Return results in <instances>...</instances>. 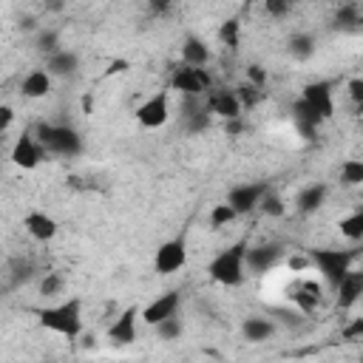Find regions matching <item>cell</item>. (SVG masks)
Wrapping results in <instances>:
<instances>
[{"label":"cell","mask_w":363,"mask_h":363,"mask_svg":"<svg viewBox=\"0 0 363 363\" xmlns=\"http://www.w3.org/2000/svg\"><path fill=\"white\" fill-rule=\"evenodd\" d=\"M37 318H40L43 329H48V332H54L60 337H68V340L79 337L82 326H85V320H82V301L79 298H62L57 303H48V306H43L37 312Z\"/></svg>","instance_id":"6da1fadb"},{"label":"cell","mask_w":363,"mask_h":363,"mask_svg":"<svg viewBox=\"0 0 363 363\" xmlns=\"http://www.w3.org/2000/svg\"><path fill=\"white\" fill-rule=\"evenodd\" d=\"M244 252H247V244L244 241H235V244H227L224 250H218L213 255V261L207 264V275L213 284L224 286V289H235L247 281V267H244Z\"/></svg>","instance_id":"7a4b0ae2"},{"label":"cell","mask_w":363,"mask_h":363,"mask_svg":"<svg viewBox=\"0 0 363 363\" xmlns=\"http://www.w3.org/2000/svg\"><path fill=\"white\" fill-rule=\"evenodd\" d=\"M37 142L43 145L45 156H77L82 150V139L74 128L62 125V122H43L34 130Z\"/></svg>","instance_id":"3957f363"},{"label":"cell","mask_w":363,"mask_h":363,"mask_svg":"<svg viewBox=\"0 0 363 363\" xmlns=\"http://www.w3.org/2000/svg\"><path fill=\"white\" fill-rule=\"evenodd\" d=\"M213 77L207 68H190V65H176L170 74V91L182 94V99H199L213 88Z\"/></svg>","instance_id":"277c9868"},{"label":"cell","mask_w":363,"mask_h":363,"mask_svg":"<svg viewBox=\"0 0 363 363\" xmlns=\"http://www.w3.org/2000/svg\"><path fill=\"white\" fill-rule=\"evenodd\" d=\"M312 267H318V275L326 286H337L346 272H352V252L349 250H315L309 252Z\"/></svg>","instance_id":"5b68a950"},{"label":"cell","mask_w":363,"mask_h":363,"mask_svg":"<svg viewBox=\"0 0 363 363\" xmlns=\"http://www.w3.org/2000/svg\"><path fill=\"white\" fill-rule=\"evenodd\" d=\"M173 116V99H170V91H153L147 99H142L136 105V122L147 130H156V128H164Z\"/></svg>","instance_id":"8992f818"},{"label":"cell","mask_w":363,"mask_h":363,"mask_svg":"<svg viewBox=\"0 0 363 363\" xmlns=\"http://www.w3.org/2000/svg\"><path fill=\"white\" fill-rule=\"evenodd\" d=\"M9 159H11V164L20 167V170H37V167L45 162V150H43V145L37 142L34 130H23V133L11 142Z\"/></svg>","instance_id":"52a82bcc"},{"label":"cell","mask_w":363,"mask_h":363,"mask_svg":"<svg viewBox=\"0 0 363 363\" xmlns=\"http://www.w3.org/2000/svg\"><path fill=\"white\" fill-rule=\"evenodd\" d=\"M301 102L323 122L335 113V91H332V82L326 79H315L309 85H303V94H301Z\"/></svg>","instance_id":"ba28073f"},{"label":"cell","mask_w":363,"mask_h":363,"mask_svg":"<svg viewBox=\"0 0 363 363\" xmlns=\"http://www.w3.org/2000/svg\"><path fill=\"white\" fill-rule=\"evenodd\" d=\"M187 264V241L184 238H167L156 247L153 269L159 275H173Z\"/></svg>","instance_id":"9c48e42d"},{"label":"cell","mask_w":363,"mask_h":363,"mask_svg":"<svg viewBox=\"0 0 363 363\" xmlns=\"http://www.w3.org/2000/svg\"><path fill=\"white\" fill-rule=\"evenodd\" d=\"M201 99H204V108H207L210 116H218V119H227V122L238 119L241 111H244L233 88H216V85H213Z\"/></svg>","instance_id":"30bf717a"},{"label":"cell","mask_w":363,"mask_h":363,"mask_svg":"<svg viewBox=\"0 0 363 363\" xmlns=\"http://www.w3.org/2000/svg\"><path fill=\"white\" fill-rule=\"evenodd\" d=\"M281 261H284V250L278 244H258V247H247L244 252L247 275H267L275 267H281Z\"/></svg>","instance_id":"8fae6325"},{"label":"cell","mask_w":363,"mask_h":363,"mask_svg":"<svg viewBox=\"0 0 363 363\" xmlns=\"http://www.w3.org/2000/svg\"><path fill=\"white\" fill-rule=\"evenodd\" d=\"M264 193H267V187H264V184H258V182H244V184L230 187V193H227L224 204H230V207H233V213L241 218V216H250V213H255V210H258V204H261V196H264Z\"/></svg>","instance_id":"7c38bea8"},{"label":"cell","mask_w":363,"mask_h":363,"mask_svg":"<svg viewBox=\"0 0 363 363\" xmlns=\"http://www.w3.org/2000/svg\"><path fill=\"white\" fill-rule=\"evenodd\" d=\"M179 306H182L179 292H176V289H167V292L156 295L150 303H145V306L139 309V320L147 323V326H156V323H162V320L179 315Z\"/></svg>","instance_id":"4fadbf2b"},{"label":"cell","mask_w":363,"mask_h":363,"mask_svg":"<svg viewBox=\"0 0 363 363\" xmlns=\"http://www.w3.org/2000/svg\"><path fill=\"white\" fill-rule=\"evenodd\" d=\"M139 337V309L136 306H125L108 326V340L116 346H128L136 343Z\"/></svg>","instance_id":"5bb4252c"},{"label":"cell","mask_w":363,"mask_h":363,"mask_svg":"<svg viewBox=\"0 0 363 363\" xmlns=\"http://www.w3.org/2000/svg\"><path fill=\"white\" fill-rule=\"evenodd\" d=\"M23 230H26L34 241L45 244V241H54V238H57L60 224H57V218H54L51 213H45V210H28V213L23 216Z\"/></svg>","instance_id":"9a60e30c"},{"label":"cell","mask_w":363,"mask_h":363,"mask_svg":"<svg viewBox=\"0 0 363 363\" xmlns=\"http://www.w3.org/2000/svg\"><path fill=\"white\" fill-rule=\"evenodd\" d=\"M213 60V48L207 45L204 37L199 34H187L182 40V65H190V68H207Z\"/></svg>","instance_id":"2e32d148"},{"label":"cell","mask_w":363,"mask_h":363,"mask_svg":"<svg viewBox=\"0 0 363 363\" xmlns=\"http://www.w3.org/2000/svg\"><path fill=\"white\" fill-rule=\"evenodd\" d=\"M54 88V77L45 68H31L23 79H20V94L26 99H45Z\"/></svg>","instance_id":"e0dca14e"},{"label":"cell","mask_w":363,"mask_h":363,"mask_svg":"<svg viewBox=\"0 0 363 363\" xmlns=\"http://www.w3.org/2000/svg\"><path fill=\"white\" fill-rule=\"evenodd\" d=\"M326 196H329V187H326L323 182H312V184H306V187L298 190V196H295V210H298L301 216H312V213H318V210L326 204Z\"/></svg>","instance_id":"ac0fdd59"},{"label":"cell","mask_w":363,"mask_h":363,"mask_svg":"<svg viewBox=\"0 0 363 363\" xmlns=\"http://www.w3.org/2000/svg\"><path fill=\"white\" fill-rule=\"evenodd\" d=\"M275 332H278V323L269 320V318H264V315H250V318L241 323V335H244V340H250V343H264V340L275 337Z\"/></svg>","instance_id":"d6986e66"},{"label":"cell","mask_w":363,"mask_h":363,"mask_svg":"<svg viewBox=\"0 0 363 363\" xmlns=\"http://www.w3.org/2000/svg\"><path fill=\"white\" fill-rule=\"evenodd\" d=\"M335 289H337V303H340V309L354 306V303L360 301V295H363V275H360V269L346 272Z\"/></svg>","instance_id":"ffe728a7"},{"label":"cell","mask_w":363,"mask_h":363,"mask_svg":"<svg viewBox=\"0 0 363 363\" xmlns=\"http://www.w3.org/2000/svg\"><path fill=\"white\" fill-rule=\"evenodd\" d=\"M77 68H79V57L74 51H68V48H60V51H54V54L45 57V71L54 79L57 77H71Z\"/></svg>","instance_id":"44dd1931"},{"label":"cell","mask_w":363,"mask_h":363,"mask_svg":"<svg viewBox=\"0 0 363 363\" xmlns=\"http://www.w3.org/2000/svg\"><path fill=\"white\" fill-rule=\"evenodd\" d=\"M337 233H340L343 241L357 244V241L363 238V213H360V210H352V213L340 216V221H337Z\"/></svg>","instance_id":"7402d4cb"},{"label":"cell","mask_w":363,"mask_h":363,"mask_svg":"<svg viewBox=\"0 0 363 363\" xmlns=\"http://www.w3.org/2000/svg\"><path fill=\"white\" fill-rule=\"evenodd\" d=\"M207 221H210V227H213V230H224V227L235 224V221H238V216L233 213V207H230V204L218 201V204H213V207H210Z\"/></svg>","instance_id":"603a6c76"},{"label":"cell","mask_w":363,"mask_h":363,"mask_svg":"<svg viewBox=\"0 0 363 363\" xmlns=\"http://www.w3.org/2000/svg\"><path fill=\"white\" fill-rule=\"evenodd\" d=\"M218 43L224 48H238V43H241V20L238 17H230L218 26Z\"/></svg>","instance_id":"cb8c5ba5"},{"label":"cell","mask_w":363,"mask_h":363,"mask_svg":"<svg viewBox=\"0 0 363 363\" xmlns=\"http://www.w3.org/2000/svg\"><path fill=\"white\" fill-rule=\"evenodd\" d=\"M340 182L346 187H360L363 184V162L360 159H346L340 162Z\"/></svg>","instance_id":"d4e9b609"},{"label":"cell","mask_w":363,"mask_h":363,"mask_svg":"<svg viewBox=\"0 0 363 363\" xmlns=\"http://www.w3.org/2000/svg\"><path fill=\"white\" fill-rule=\"evenodd\" d=\"M289 51H292V57L295 60H309L312 54H315V37L312 34H295L292 40H289Z\"/></svg>","instance_id":"484cf974"},{"label":"cell","mask_w":363,"mask_h":363,"mask_svg":"<svg viewBox=\"0 0 363 363\" xmlns=\"http://www.w3.org/2000/svg\"><path fill=\"white\" fill-rule=\"evenodd\" d=\"M258 210H261L264 216H272V218H281V216L286 213V204H284V199H281L278 193H272V190H267V193L261 196V204H258Z\"/></svg>","instance_id":"4316f807"},{"label":"cell","mask_w":363,"mask_h":363,"mask_svg":"<svg viewBox=\"0 0 363 363\" xmlns=\"http://www.w3.org/2000/svg\"><path fill=\"white\" fill-rule=\"evenodd\" d=\"M153 329H156V335H159L162 340H176V337H182V332H184L182 318H179V315H173V318H167V320L156 323Z\"/></svg>","instance_id":"83f0119b"},{"label":"cell","mask_w":363,"mask_h":363,"mask_svg":"<svg viewBox=\"0 0 363 363\" xmlns=\"http://www.w3.org/2000/svg\"><path fill=\"white\" fill-rule=\"evenodd\" d=\"M62 286H65L62 275L45 272V278L40 281V295H43V298H60V295H62Z\"/></svg>","instance_id":"f1b7e54d"},{"label":"cell","mask_w":363,"mask_h":363,"mask_svg":"<svg viewBox=\"0 0 363 363\" xmlns=\"http://www.w3.org/2000/svg\"><path fill=\"white\" fill-rule=\"evenodd\" d=\"M346 96H349V102H352L354 108L363 105V79H360V77H352V79L346 82Z\"/></svg>","instance_id":"f546056e"},{"label":"cell","mask_w":363,"mask_h":363,"mask_svg":"<svg viewBox=\"0 0 363 363\" xmlns=\"http://www.w3.org/2000/svg\"><path fill=\"white\" fill-rule=\"evenodd\" d=\"M37 48H40V51H45V57H48V54H54V51H60L57 31H40V37H37Z\"/></svg>","instance_id":"4dcf8cb0"},{"label":"cell","mask_w":363,"mask_h":363,"mask_svg":"<svg viewBox=\"0 0 363 363\" xmlns=\"http://www.w3.org/2000/svg\"><path fill=\"white\" fill-rule=\"evenodd\" d=\"M14 119H17V113H14V108L9 105V102H0V136L14 125Z\"/></svg>","instance_id":"1f68e13d"},{"label":"cell","mask_w":363,"mask_h":363,"mask_svg":"<svg viewBox=\"0 0 363 363\" xmlns=\"http://www.w3.org/2000/svg\"><path fill=\"white\" fill-rule=\"evenodd\" d=\"M264 11H267L272 20H278V17L289 14V11H292V6H289V3H267V6H264Z\"/></svg>","instance_id":"d6a6232c"},{"label":"cell","mask_w":363,"mask_h":363,"mask_svg":"<svg viewBox=\"0 0 363 363\" xmlns=\"http://www.w3.org/2000/svg\"><path fill=\"white\" fill-rule=\"evenodd\" d=\"M360 335H363V320H360V318H354V320H352V326H349V329L343 332V337L354 343V340H357Z\"/></svg>","instance_id":"836d02e7"},{"label":"cell","mask_w":363,"mask_h":363,"mask_svg":"<svg viewBox=\"0 0 363 363\" xmlns=\"http://www.w3.org/2000/svg\"><path fill=\"white\" fill-rule=\"evenodd\" d=\"M122 71H128V62L125 60H116V62L108 65V74H122Z\"/></svg>","instance_id":"e575fe53"}]
</instances>
